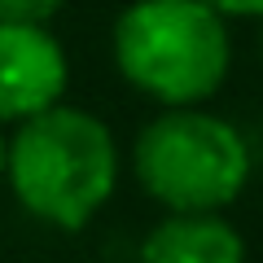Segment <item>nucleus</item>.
I'll list each match as a JSON object with an SVG mask.
<instances>
[{
    "label": "nucleus",
    "mask_w": 263,
    "mask_h": 263,
    "mask_svg": "<svg viewBox=\"0 0 263 263\" xmlns=\"http://www.w3.org/2000/svg\"><path fill=\"white\" fill-rule=\"evenodd\" d=\"M5 176L27 215L75 233L110 202L119 184V149L97 114L57 101L53 110L18 123Z\"/></svg>",
    "instance_id": "1"
},
{
    "label": "nucleus",
    "mask_w": 263,
    "mask_h": 263,
    "mask_svg": "<svg viewBox=\"0 0 263 263\" xmlns=\"http://www.w3.org/2000/svg\"><path fill=\"white\" fill-rule=\"evenodd\" d=\"M250 145L202 105H167L136 136V180L167 211H224L250 184Z\"/></svg>",
    "instance_id": "3"
},
{
    "label": "nucleus",
    "mask_w": 263,
    "mask_h": 263,
    "mask_svg": "<svg viewBox=\"0 0 263 263\" xmlns=\"http://www.w3.org/2000/svg\"><path fill=\"white\" fill-rule=\"evenodd\" d=\"M114 62L162 105H202L233 66L228 22L206 0H132L114 22Z\"/></svg>",
    "instance_id": "2"
},
{
    "label": "nucleus",
    "mask_w": 263,
    "mask_h": 263,
    "mask_svg": "<svg viewBox=\"0 0 263 263\" xmlns=\"http://www.w3.org/2000/svg\"><path fill=\"white\" fill-rule=\"evenodd\" d=\"M5 158H9V145H5V136H0V176H5Z\"/></svg>",
    "instance_id": "8"
},
{
    "label": "nucleus",
    "mask_w": 263,
    "mask_h": 263,
    "mask_svg": "<svg viewBox=\"0 0 263 263\" xmlns=\"http://www.w3.org/2000/svg\"><path fill=\"white\" fill-rule=\"evenodd\" d=\"M66 53L44 22L0 18V123H27L66 92Z\"/></svg>",
    "instance_id": "4"
},
{
    "label": "nucleus",
    "mask_w": 263,
    "mask_h": 263,
    "mask_svg": "<svg viewBox=\"0 0 263 263\" xmlns=\"http://www.w3.org/2000/svg\"><path fill=\"white\" fill-rule=\"evenodd\" d=\"M141 263H246V241L219 211H171L145 237Z\"/></svg>",
    "instance_id": "5"
},
{
    "label": "nucleus",
    "mask_w": 263,
    "mask_h": 263,
    "mask_svg": "<svg viewBox=\"0 0 263 263\" xmlns=\"http://www.w3.org/2000/svg\"><path fill=\"white\" fill-rule=\"evenodd\" d=\"M224 18H263V0H206Z\"/></svg>",
    "instance_id": "7"
},
{
    "label": "nucleus",
    "mask_w": 263,
    "mask_h": 263,
    "mask_svg": "<svg viewBox=\"0 0 263 263\" xmlns=\"http://www.w3.org/2000/svg\"><path fill=\"white\" fill-rule=\"evenodd\" d=\"M66 0H0V18L13 22H48Z\"/></svg>",
    "instance_id": "6"
}]
</instances>
